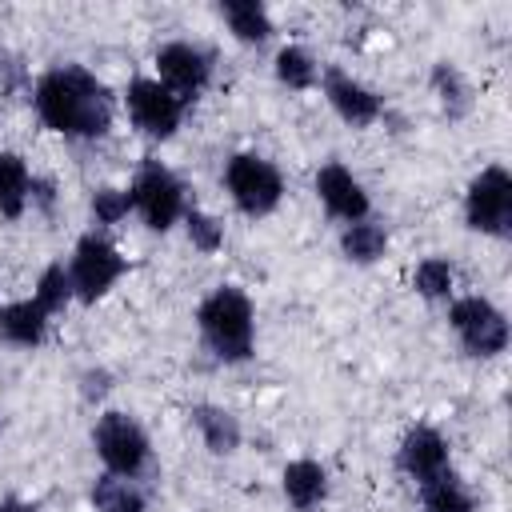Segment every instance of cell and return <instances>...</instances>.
<instances>
[{"mask_svg":"<svg viewBox=\"0 0 512 512\" xmlns=\"http://www.w3.org/2000/svg\"><path fill=\"white\" fill-rule=\"evenodd\" d=\"M32 104L40 120L72 140H100L112 128V92L80 64H60L36 80Z\"/></svg>","mask_w":512,"mask_h":512,"instance_id":"obj_1","label":"cell"},{"mask_svg":"<svg viewBox=\"0 0 512 512\" xmlns=\"http://www.w3.org/2000/svg\"><path fill=\"white\" fill-rule=\"evenodd\" d=\"M196 324H200V336L204 344L224 360V364H240L252 356V340H256V320H252V300L232 288V284H220L212 288L200 308H196Z\"/></svg>","mask_w":512,"mask_h":512,"instance_id":"obj_2","label":"cell"},{"mask_svg":"<svg viewBox=\"0 0 512 512\" xmlns=\"http://www.w3.org/2000/svg\"><path fill=\"white\" fill-rule=\"evenodd\" d=\"M224 184L232 192V204L244 212V216H268L280 196H284V176L276 164H268L264 156L256 152H236L224 168Z\"/></svg>","mask_w":512,"mask_h":512,"instance_id":"obj_3","label":"cell"},{"mask_svg":"<svg viewBox=\"0 0 512 512\" xmlns=\"http://www.w3.org/2000/svg\"><path fill=\"white\" fill-rule=\"evenodd\" d=\"M92 444H96V456L104 460V468L112 476L136 480L148 468V460H152L148 436H144V428L128 412H104L96 420V428H92Z\"/></svg>","mask_w":512,"mask_h":512,"instance_id":"obj_4","label":"cell"},{"mask_svg":"<svg viewBox=\"0 0 512 512\" xmlns=\"http://www.w3.org/2000/svg\"><path fill=\"white\" fill-rule=\"evenodd\" d=\"M128 192H132V208L144 216V224L152 232H168L184 216V188L156 156H144Z\"/></svg>","mask_w":512,"mask_h":512,"instance_id":"obj_5","label":"cell"},{"mask_svg":"<svg viewBox=\"0 0 512 512\" xmlns=\"http://www.w3.org/2000/svg\"><path fill=\"white\" fill-rule=\"evenodd\" d=\"M464 220L472 232L508 236L512 232V176L500 164H488L464 192Z\"/></svg>","mask_w":512,"mask_h":512,"instance_id":"obj_6","label":"cell"},{"mask_svg":"<svg viewBox=\"0 0 512 512\" xmlns=\"http://www.w3.org/2000/svg\"><path fill=\"white\" fill-rule=\"evenodd\" d=\"M448 324H452V332L460 336V344H464L468 356L488 360V356H500V352L508 348V320H504V312H500L492 300H484V296H460V300L448 308Z\"/></svg>","mask_w":512,"mask_h":512,"instance_id":"obj_7","label":"cell"},{"mask_svg":"<svg viewBox=\"0 0 512 512\" xmlns=\"http://www.w3.org/2000/svg\"><path fill=\"white\" fill-rule=\"evenodd\" d=\"M124 256L96 232L80 236L76 240V252H72V264H68V280H72V296L80 304H96L120 276H124Z\"/></svg>","mask_w":512,"mask_h":512,"instance_id":"obj_8","label":"cell"},{"mask_svg":"<svg viewBox=\"0 0 512 512\" xmlns=\"http://www.w3.org/2000/svg\"><path fill=\"white\" fill-rule=\"evenodd\" d=\"M128 116H132V124L144 132V136H152V140H168L176 128H180V120H184V100L180 96H172L160 80H148V76H136L132 84H128Z\"/></svg>","mask_w":512,"mask_h":512,"instance_id":"obj_9","label":"cell"},{"mask_svg":"<svg viewBox=\"0 0 512 512\" xmlns=\"http://www.w3.org/2000/svg\"><path fill=\"white\" fill-rule=\"evenodd\" d=\"M156 72H160V84L172 96L192 104L212 80V52L200 48V44H188V40H172L156 52Z\"/></svg>","mask_w":512,"mask_h":512,"instance_id":"obj_10","label":"cell"},{"mask_svg":"<svg viewBox=\"0 0 512 512\" xmlns=\"http://www.w3.org/2000/svg\"><path fill=\"white\" fill-rule=\"evenodd\" d=\"M320 80H324V96H328V104L336 108V116H340L344 124H352V128H368V124L380 120L384 100H380L372 88H364L360 80H352V76L340 72V68H324Z\"/></svg>","mask_w":512,"mask_h":512,"instance_id":"obj_11","label":"cell"},{"mask_svg":"<svg viewBox=\"0 0 512 512\" xmlns=\"http://www.w3.org/2000/svg\"><path fill=\"white\" fill-rule=\"evenodd\" d=\"M396 464L416 484H428L432 476H440L448 468V440L432 424H416V428L404 432L400 452H396Z\"/></svg>","mask_w":512,"mask_h":512,"instance_id":"obj_12","label":"cell"},{"mask_svg":"<svg viewBox=\"0 0 512 512\" xmlns=\"http://www.w3.org/2000/svg\"><path fill=\"white\" fill-rule=\"evenodd\" d=\"M316 196H320V204H324L336 220L356 224V220L368 216V192H364V184H360L344 164H336V160H328V164L316 172Z\"/></svg>","mask_w":512,"mask_h":512,"instance_id":"obj_13","label":"cell"},{"mask_svg":"<svg viewBox=\"0 0 512 512\" xmlns=\"http://www.w3.org/2000/svg\"><path fill=\"white\" fill-rule=\"evenodd\" d=\"M48 336V312L36 300H12L0 308V340L16 348H36Z\"/></svg>","mask_w":512,"mask_h":512,"instance_id":"obj_14","label":"cell"},{"mask_svg":"<svg viewBox=\"0 0 512 512\" xmlns=\"http://www.w3.org/2000/svg\"><path fill=\"white\" fill-rule=\"evenodd\" d=\"M284 496L296 512H316L328 496V472L316 460H292L284 468Z\"/></svg>","mask_w":512,"mask_h":512,"instance_id":"obj_15","label":"cell"},{"mask_svg":"<svg viewBox=\"0 0 512 512\" xmlns=\"http://www.w3.org/2000/svg\"><path fill=\"white\" fill-rule=\"evenodd\" d=\"M188 416H192L200 440L208 444V452L228 456V452L240 448V420H236L232 412H224V408H216V404H196Z\"/></svg>","mask_w":512,"mask_h":512,"instance_id":"obj_16","label":"cell"},{"mask_svg":"<svg viewBox=\"0 0 512 512\" xmlns=\"http://www.w3.org/2000/svg\"><path fill=\"white\" fill-rule=\"evenodd\" d=\"M144 504H148L144 488H140L136 480H128V476L104 472V476L92 484V508H96V512H144Z\"/></svg>","mask_w":512,"mask_h":512,"instance_id":"obj_17","label":"cell"},{"mask_svg":"<svg viewBox=\"0 0 512 512\" xmlns=\"http://www.w3.org/2000/svg\"><path fill=\"white\" fill-rule=\"evenodd\" d=\"M220 16L228 20L236 40H244V44H264L272 36V20H268V8L260 0H224Z\"/></svg>","mask_w":512,"mask_h":512,"instance_id":"obj_18","label":"cell"},{"mask_svg":"<svg viewBox=\"0 0 512 512\" xmlns=\"http://www.w3.org/2000/svg\"><path fill=\"white\" fill-rule=\"evenodd\" d=\"M28 188H32L28 164L16 152H0V216L16 220L28 208Z\"/></svg>","mask_w":512,"mask_h":512,"instance_id":"obj_19","label":"cell"},{"mask_svg":"<svg viewBox=\"0 0 512 512\" xmlns=\"http://www.w3.org/2000/svg\"><path fill=\"white\" fill-rule=\"evenodd\" d=\"M420 496H424V512H472L476 508L468 488L460 484V476L452 468H444L440 476L420 484Z\"/></svg>","mask_w":512,"mask_h":512,"instance_id":"obj_20","label":"cell"},{"mask_svg":"<svg viewBox=\"0 0 512 512\" xmlns=\"http://www.w3.org/2000/svg\"><path fill=\"white\" fill-rule=\"evenodd\" d=\"M340 248H344V256L352 264H376L384 256V248H388V232L380 224H372V220H356V224H348L340 232Z\"/></svg>","mask_w":512,"mask_h":512,"instance_id":"obj_21","label":"cell"},{"mask_svg":"<svg viewBox=\"0 0 512 512\" xmlns=\"http://www.w3.org/2000/svg\"><path fill=\"white\" fill-rule=\"evenodd\" d=\"M432 92H436L440 108L448 112V120L468 116V108H472V88H468V80H464L452 64H436V68H432Z\"/></svg>","mask_w":512,"mask_h":512,"instance_id":"obj_22","label":"cell"},{"mask_svg":"<svg viewBox=\"0 0 512 512\" xmlns=\"http://www.w3.org/2000/svg\"><path fill=\"white\" fill-rule=\"evenodd\" d=\"M316 76H320V72H316V60H312V52H304L300 44H288V48L276 52V80H280V84L304 92V88L316 84Z\"/></svg>","mask_w":512,"mask_h":512,"instance_id":"obj_23","label":"cell"},{"mask_svg":"<svg viewBox=\"0 0 512 512\" xmlns=\"http://www.w3.org/2000/svg\"><path fill=\"white\" fill-rule=\"evenodd\" d=\"M412 284H416V292H420L424 300H444V296L452 292V284H456V268H452L444 256H428V260L416 264Z\"/></svg>","mask_w":512,"mask_h":512,"instance_id":"obj_24","label":"cell"},{"mask_svg":"<svg viewBox=\"0 0 512 512\" xmlns=\"http://www.w3.org/2000/svg\"><path fill=\"white\" fill-rule=\"evenodd\" d=\"M48 316L52 312H60L68 300H72V280H68V272H64V264H48L44 272H40V280H36V296H32Z\"/></svg>","mask_w":512,"mask_h":512,"instance_id":"obj_25","label":"cell"},{"mask_svg":"<svg viewBox=\"0 0 512 512\" xmlns=\"http://www.w3.org/2000/svg\"><path fill=\"white\" fill-rule=\"evenodd\" d=\"M184 224H188V240H192V248H200V252H220V244H224V224L220 220H212L208 212H184Z\"/></svg>","mask_w":512,"mask_h":512,"instance_id":"obj_26","label":"cell"},{"mask_svg":"<svg viewBox=\"0 0 512 512\" xmlns=\"http://www.w3.org/2000/svg\"><path fill=\"white\" fill-rule=\"evenodd\" d=\"M128 212H132V192L100 188V192L92 196V216H96V224H120Z\"/></svg>","mask_w":512,"mask_h":512,"instance_id":"obj_27","label":"cell"},{"mask_svg":"<svg viewBox=\"0 0 512 512\" xmlns=\"http://www.w3.org/2000/svg\"><path fill=\"white\" fill-rule=\"evenodd\" d=\"M28 200H32L40 212H48V216H52V208H56V184H52V180H44V176H32Z\"/></svg>","mask_w":512,"mask_h":512,"instance_id":"obj_28","label":"cell"},{"mask_svg":"<svg viewBox=\"0 0 512 512\" xmlns=\"http://www.w3.org/2000/svg\"><path fill=\"white\" fill-rule=\"evenodd\" d=\"M84 380H88V388H84V392H88V396H104V388H108V384H104V380H108V376H104V372H88V376H84Z\"/></svg>","mask_w":512,"mask_h":512,"instance_id":"obj_29","label":"cell"},{"mask_svg":"<svg viewBox=\"0 0 512 512\" xmlns=\"http://www.w3.org/2000/svg\"><path fill=\"white\" fill-rule=\"evenodd\" d=\"M0 512H36V508L24 500H0Z\"/></svg>","mask_w":512,"mask_h":512,"instance_id":"obj_30","label":"cell"}]
</instances>
